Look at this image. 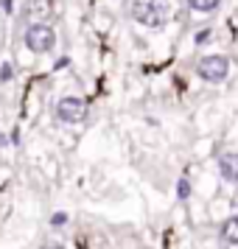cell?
<instances>
[{
	"instance_id": "12",
	"label": "cell",
	"mask_w": 238,
	"mask_h": 249,
	"mask_svg": "<svg viewBox=\"0 0 238 249\" xmlns=\"http://www.w3.org/2000/svg\"><path fill=\"white\" fill-rule=\"evenodd\" d=\"M39 249H65V247H62L59 241H45V244H42Z\"/></svg>"
},
{
	"instance_id": "2",
	"label": "cell",
	"mask_w": 238,
	"mask_h": 249,
	"mask_svg": "<svg viewBox=\"0 0 238 249\" xmlns=\"http://www.w3.org/2000/svg\"><path fill=\"white\" fill-rule=\"evenodd\" d=\"M25 48L31 53H51L56 48V31L48 23H31L25 28Z\"/></svg>"
},
{
	"instance_id": "10",
	"label": "cell",
	"mask_w": 238,
	"mask_h": 249,
	"mask_svg": "<svg viewBox=\"0 0 238 249\" xmlns=\"http://www.w3.org/2000/svg\"><path fill=\"white\" fill-rule=\"evenodd\" d=\"M51 224L54 227H65L68 224V213H54L51 215Z\"/></svg>"
},
{
	"instance_id": "7",
	"label": "cell",
	"mask_w": 238,
	"mask_h": 249,
	"mask_svg": "<svg viewBox=\"0 0 238 249\" xmlns=\"http://www.w3.org/2000/svg\"><path fill=\"white\" fill-rule=\"evenodd\" d=\"M188 6H191L193 12H199V14H210V12H216V9L221 6V0H188Z\"/></svg>"
},
{
	"instance_id": "6",
	"label": "cell",
	"mask_w": 238,
	"mask_h": 249,
	"mask_svg": "<svg viewBox=\"0 0 238 249\" xmlns=\"http://www.w3.org/2000/svg\"><path fill=\"white\" fill-rule=\"evenodd\" d=\"M221 241L224 247H238V215H230L221 224Z\"/></svg>"
},
{
	"instance_id": "9",
	"label": "cell",
	"mask_w": 238,
	"mask_h": 249,
	"mask_svg": "<svg viewBox=\"0 0 238 249\" xmlns=\"http://www.w3.org/2000/svg\"><path fill=\"white\" fill-rule=\"evenodd\" d=\"M12 76H14L12 65H9V62H3V65H0V81H12Z\"/></svg>"
},
{
	"instance_id": "8",
	"label": "cell",
	"mask_w": 238,
	"mask_h": 249,
	"mask_svg": "<svg viewBox=\"0 0 238 249\" xmlns=\"http://www.w3.org/2000/svg\"><path fill=\"white\" fill-rule=\"evenodd\" d=\"M188 196H191V182L180 179V182H177V199H180V202H185Z\"/></svg>"
},
{
	"instance_id": "11",
	"label": "cell",
	"mask_w": 238,
	"mask_h": 249,
	"mask_svg": "<svg viewBox=\"0 0 238 249\" xmlns=\"http://www.w3.org/2000/svg\"><path fill=\"white\" fill-rule=\"evenodd\" d=\"M207 39H210V28H204V31L196 34V45H202V42H207Z\"/></svg>"
},
{
	"instance_id": "4",
	"label": "cell",
	"mask_w": 238,
	"mask_h": 249,
	"mask_svg": "<svg viewBox=\"0 0 238 249\" xmlns=\"http://www.w3.org/2000/svg\"><path fill=\"white\" fill-rule=\"evenodd\" d=\"M54 112H56L59 124L76 126V124H81V121L87 118V104H84V98H79V95H65V98L56 101Z\"/></svg>"
},
{
	"instance_id": "3",
	"label": "cell",
	"mask_w": 238,
	"mask_h": 249,
	"mask_svg": "<svg viewBox=\"0 0 238 249\" xmlns=\"http://www.w3.org/2000/svg\"><path fill=\"white\" fill-rule=\"evenodd\" d=\"M230 73V59L221 53H207L196 62V76L207 84H221Z\"/></svg>"
},
{
	"instance_id": "1",
	"label": "cell",
	"mask_w": 238,
	"mask_h": 249,
	"mask_svg": "<svg viewBox=\"0 0 238 249\" xmlns=\"http://www.w3.org/2000/svg\"><path fill=\"white\" fill-rule=\"evenodd\" d=\"M132 20L160 31L171 20V3L168 0H132Z\"/></svg>"
},
{
	"instance_id": "5",
	"label": "cell",
	"mask_w": 238,
	"mask_h": 249,
	"mask_svg": "<svg viewBox=\"0 0 238 249\" xmlns=\"http://www.w3.org/2000/svg\"><path fill=\"white\" fill-rule=\"evenodd\" d=\"M216 165H219V174H221V179L238 182V151H224V154H219Z\"/></svg>"
}]
</instances>
